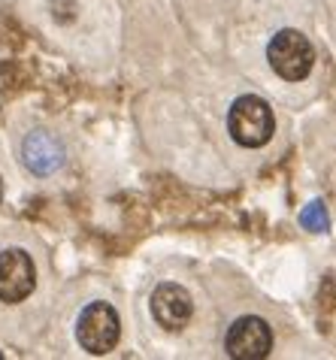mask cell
Segmentation results:
<instances>
[{"label":"cell","instance_id":"1","mask_svg":"<svg viewBox=\"0 0 336 360\" xmlns=\"http://www.w3.org/2000/svg\"><path fill=\"white\" fill-rule=\"evenodd\" d=\"M227 131H231L233 143H240L245 148L266 146L276 131V118H273L270 103L258 94L236 97L231 103V112H227Z\"/></svg>","mask_w":336,"mask_h":360},{"label":"cell","instance_id":"2","mask_svg":"<svg viewBox=\"0 0 336 360\" xmlns=\"http://www.w3.org/2000/svg\"><path fill=\"white\" fill-rule=\"evenodd\" d=\"M266 61H270V67L282 79L300 82V79L309 76L312 67H315V49L300 31L285 27V31L276 34L270 39V46H266Z\"/></svg>","mask_w":336,"mask_h":360},{"label":"cell","instance_id":"3","mask_svg":"<svg viewBox=\"0 0 336 360\" xmlns=\"http://www.w3.org/2000/svg\"><path fill=\"white\" fill-rule=\"evenodd\" d=\"M76 339L88 354H94V357L110 354L118 345V339H122V321H118V312L110 303H88L82 312H79Z\"/></svg>","mask_w":336,"mask_h":360},{"label":"cell","instance_id":"4","mask_svg":"<svg viewBox=\"0 0 336 360\" xmlns=\"http://www.w3.org/2000/svg\"><path fill=\"white\" fill-rule=\"evenodd\" d=\"M224 348L233 360H264L273 352V330L258 315H243L227 330Z\"/></svg>","mask_w":336,"mask_h":360},{"label":"cell","instance_id":"5","mask_svg":"<svg viewBox=\"0 0 336 360\" xmlns=\"http://www.w3.org/2000/svg\"><path fill=\"white\" fill-rule=\"evenodd\" d=\"M37 288V266L25 248L0 252V303H22Z\"/></svg>","mask_w":336,"mask_h":360},{"label":"cell","instance_id":"6","mask_svg":"<svg viewBox=\"0 0 336 360\" xmlns=\"http://www.w3.org/2000/svg\"><path fill=\"white\" fill-rule=\"evenodd\" d=\"M152 315L164 330L179 333V330L191 321V315H194V300L182 285L161 282L152 291Z\"/></svg>","mask_w":336,"mask_h":360},{"label":"cell","instance_id":"7","mask_svg":"<svg viewBox=\"0 0 336 360\" xmlns=\"http://www.w3.org/2000/svg\"><path fill=\"white\" fill-rule=\"evenodd\" d=\"M22 161L34 176H52L64 167V146L52 134L34 131L22 143Z\"/></svg>","mask_w":336,"mask_h":360},{"label":"cell","instance_id":"8","mask_svg":"<svg viewBox=\"0 0 336 360\" xmlns=\"http://www.w3.org/2000/svg\"><path fill=\"white\" fill-rule=\"evenodd\" d=\"M300 224L309 230V233H328L330 230V215H328V206L321 200H312L309 206L300 212Z\"/></svg>","mask_w":336,"mask_h":360},{"label":"cell","instance_id":"9","mask_svg":"<svg viewBox=\"0 0 336 360\" xmlns=\"http://www.w3.org/2000/svg\"><path fill=\"white\" fill-rule=\"evenodd\" d=\"M0 200H4V179H0Z\"/></svg>","mask_w":336,"mask_h":360}]
</instances>
